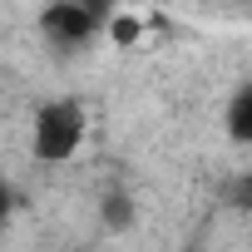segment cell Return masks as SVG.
I'll list each match as a JSON object with an SVG mask.
<instances>
[{"instance_id": "obj_1", "label": "cell", "mask_w": 252, "mask_h": 252, "mask_svg": "<svg viewBox=\"0 0 252 252\" xmlns=\"http://www.w3.org/2000/svg\"><path fill=\"white\" fill-rule=\"evenodd\" d=\"M89 134V124H84V104L74 99H55L40 109L35 119V158L40 163H64Z\"/></svg>"}, {"instance_id": "obj_2", "label": "cell", "mask_w": 252, "mask_h": 252, "mask_svg": "<svg viewBox=\"0 0 252 252\" xmlns=\"http://www.w3.org/2000/svg\"><path fill=\"white\" fill-rule=\"evenodd\" d=\"M94 30H99V15H89L79 0H64V5H50L45 10V35L55 45H84Z\"/></svg>"}, {"instance_id": "obj_3", "label": "cell", "mask_w": 252, "mask_h": 252, "mask_svg": "<svg viewBox=\"0 0 252 252\" xmlns=\"http://www.w3.org/2000/svg\"><path fill=\"white\" fill-rule=\"evenodd\" d=\"M232 139H237V144L252 139V94H247V89L232 99Z\"/></svg>"}, {"instance_id": "obj_4", "label": "cell", "mask_w": 252, "mask_h": 252, "mask_svg": "<svg viewBox=\"0 0 252 252\" xmlns=\"http://www.w3.org/2000/svg\"><path fill=\"white\" fill-rule=\"evenodd\" d=\"M79 5H84V10H89V15H99V20H104V15H109V10H114V0H79Z\"/></svg>"}, {"instance_id": "obj_5", "label": "cell", "mask_w": 252, "mask_h": 252, "mask_svg": "<svg viewBox=\"0 0 252 252\" xmlns=\"http://www.w3.org/2000/svg\"><path fill=\"white\" fill-rule=\"evenodd\" d=\"M5 218H10V188L0 183V227H5Z\"/></svg>"}]
</instances>
